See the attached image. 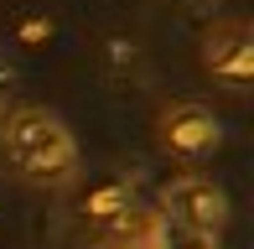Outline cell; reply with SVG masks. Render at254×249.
Segmentation results:
<instances>
[{
  "label": "cell",
  "instance_id": "cell-4",
  "mask_svg": "<svg viewBox=\"0 0 254 249\" xmlns=\"http://www.w3.org/2000/svg\"><path fill=\"white\" fill-rule=\"evenodd\" d=\"M202 67L213 78H223L228 88H244L254 78V37L244 21H223V26L207 31L202 42Z\"/></svg>",
  "mask_w": 254,
  "mask_h": 249
},
{
  "label": "cell",
  "instance_id": "cell-8",
  "mask_svg": "<svg viewBox=\"0 0 254 249\" xmlns=\"http://www.w3.org/2000/svg\"><path fill=\"white\" fill-rule=\"evenodd\" d=\"M156 249H161V244H156Z\"/></svg>",
  "mask_w": 254,
  "mask_h": 249
},
{
  "label": "cell",
  "instance_id": "cell-1",
  "mask_svg": "<svg viewBox=\"0 0 254 249\" xmlns=\"http://www.w3.org/2000/svg\"><path fill=\"white\" fill-rule=\"evenodd\" d=\"M0 156L10 161V172L26 177V182H42V187H57L73 177L78 166V140L52 109H10L0 120Z\"/></svg>",
  "mask_w": 254,
  "mask_h": 249
},
{
  "label": "cell",
  "instance_id": "cell-2",
  "mask_svg": "<svg viewBox=\"0 0 254 249\" xmlns=\"http://www.w3.org/2000/svg\"><path fill=\"white\" fill-rule=\"evenodd\" d=\"M156 213H161V223H171V229L218 239L223 223H228V192L218 182H207V177H177V182H166Z\"/></svg>",
  "mask_w": 254,
  "mask_h": 249
},
{
  "label": "cell",
  "instance_id": "cell-5",
  "mask_svg": "<svg viewBox=\"0 0 254 249\" xmlns=\"http://www.w3.org/2000/svg\"><path fill=\"white\" fill-rule=\"evenodd\" d=\"M161 229H166V223H161V213L156 208H125V213H114L109 223H104V249H156L161 244Z\"/></svg>",
  "mask_w": 254,
  "mask_h": 249
},
{
  "label": "cell",
  "instance_id": "cell-3",
  "mask_svg": "<svg viewBox=\"0 0 254 249\" xmlns=\"http://www.w3.org/2000/svg\"><path fill=\"white\" fill-rule=\"evenodd\" d=\"M156 140H161V151H171V156H207L223 140V124L202 104H171L166 115H161V124H156Z\"/></svg>",
  "mask_w": 254,
  "mask_h": 249
},
{
  "label": "cell",
  "instance_id": "cell-6",
  "mask_svg": "<svg viewBox=\"0 0 254 249\" xmlns=\"http://www.w3.org/2000/svg\"><path fill=\"white\" fill-rule=\"evenodd\" d=\"M125 208H130V187H125V182H104V187L88 192V213L104 218V223H109L114 213H125Z\"/></svg>",
  "mask_w": 254,
  "mask_h": 249
},
{
  "label": "cell",
  "instance_id": "cell-7",
  "mask_svg": "<svg viewBox=\"0 0 254 249\" xmlns=\"http://www.w3.org/2000/svg\"><path fill=\"white\" fill-rule=\"evenodd\" d=\"M161 249H218V239H207V234H187V229H161Z\"/></svg>",
  "mask_w": 254,
  "mask_h": 249
}]
</instances>
